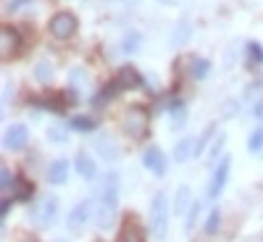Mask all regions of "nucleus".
<instances>
[{
	"instance_id": "obj_1",
	"label": "nucleus",
	"mask_w": 263,
	"mask_h": 242,
	"mask_svg": "<svg viewBox=\"0 0 263 242\" xmlns=\"http://www.w3.org/2000/svg\"><path fill=\"white\" fill-rule=\"evenodd\" d=\"M116 208H119V177L111 171L103 179L98 208H95V221L100 229H111L116 224Z\"/></svg>"
},
{
	"instance_id": "obj_2",
	"label": "nucleus",
	"mask_w": 263,
	"mask_h": 242,
	"mask_svg": "<svg viewBox=\"0 0 263 242\" xmlns=\"http://www.w3.org/2000/svg\"><path fill=\"white\" fill-rule=\"evenodd\" d=\"M150 232L156 239H163L168 232V200L163 192L153 195V203H150Z\"/></svg>"
},
{
	"instance_id": "obj_3",
	"label": "nucleus",
	"mask_w": 263,
	"mask_h": 242,
	"mask_svg": "<svg viewBox=\"0 0 263 242\" xmlns=\"http://www.w3.org/2000/svg\"><path fill=\"white\" fill-rule=\"evenodd\" d=\"M147 124H150V116L142 105H132L124 114V132L132 140H142L147 135Z\"/></svg>"
},
{
	"instance_id": "obj_4",
	"label": "nucleus",
	"mask_w": 263,
	"mask_h": 242,
	"mask_svg": "<svg viewBox=\"0 0 263 242\" xmlns=\"http://www.w3.org/2000/svg\"><path fill=\"white\" fill-rule=\"evenodd\" d=\"M32 218H34V224H37L40 229H50V227L55 224V218H58V197H55V195H45V197L37 203Z\"/></svg>"
},
{
	"instance_id": "obj_5",
	"label": "nucleus",
	"mask_w": 263,
	"mask_h": 242,
	"mask_svg": "<svg viewBox=\"0 0 263 242\" xmlns=\"http://www.w3.org/2000/svg\"><path fill=\"white\" fill-rule=\"evenodd\" d=\"M77 16L74 13H69V11H58L53 18H50V34L55 37V40H69V37H74V32H77Z\"/></svg>"
},
{
	"instance_id": "obj_6",
	"label": "nucleus",
	"mask_w": 263,
	"mask_h": 242,
	"mask_svg": "<svg viewBox=\"0 0 263 242\" xmlns=\"http://www.w3.org/2000/svg\"><path fill=\"white\" fill-rule=\"evenodd\" d=\"M229 169H232V158L224 156L221 161L216 163L213 177L208 182V197H218V195H221V190L227 187V179H229Z\"/></svg>"
},
{
	"instance_id": "obj_7",
	"label": "nucleus",
	"mask_w": 263,
	"mask_h": 242,
	"mask_svg": "<svg viewBox=\"0 0 263 242\" xmlns=\"http://www.w3.org/2000/svg\"><path fill=\"white\" fill-rule=\"evenodd\" d=\"M18 48H21V34H18V29H13V27L6 24L3 29H0V55L8 61L11 55H16Z\"/></svg>"
},
{
	"instance_id": "obj_8",
	"label": "nucleus",
	"mask_w": 263,
	"mask_h": 242,
	"mask_svg": "<svg viewBox=\"0 0 263 242\" xmlns=\"http://www.w3.org/2000/svg\"><path fill=\"white\" fill-rule=\"evenodd\" d=\"M27 142H29V129L24 124H13L3 137L6 150H21V147H27Z\"/></svg>"
},
{
	"instance_id": "obj_9",
	"label": "nucleus",
	"mask_w": 263,
	"mask_h": 242,
	"mask_svg": "<svg viewBox=\"0 0 263 242\" xmlns=\"http://www.w3.org/2000/svg\"><path fill=\"white\" fill-rule=\"evenodd\" d=\"M142 163L156 174V177H163V174H166V156H163L161 147H147L142 153Z\"/></svg>"
},
{
	"instance_id": "obj_10",
	"label": "nucleus",
	"mask_w": 263,
	"mask_h": 242,
	"mask_svg": "<svg viewBox=\"0 0 263 242\" xmlns=\"http://www.w3.org/2000/svg\"><path fill=\"white\" fill-rule=\"evenodd\" d=\"M90 213H92V200H82V203L69 213V229H71V232H79V229L87 224Z\"/></svg>"
},
{
	"instance_id": "obj_11",
	"label": "nucleus",
	"mask_w": 263,
	"mask_h": 242,
	"mask_svg": "<svg viewBox=\"0 0 263 242\" xmlns=\"http://www.w3.org/2000/svg\"><path fill=\"white\" fill-rule=\"evenodd\" d=\"M116 82H119L121 90H137V87H142V77H140V71H137V69H132V66H121Z\"/></svg>"
},
{
	"instance_id": "obj_12",
	"label": "nucleus",
	"mask_w": 263,
	"mask_h": 242,
	"mask_svg": "<svg viewBox=\"0 0 263 242\" xmlns=\"http://www.w3.org/2000/svg\"><path fill=\"white\" fill-rule=\"evenodd\" d=\"M66 179H69V161H63V158L53 161L50 169H48V182L50 184H63Z\"/></svg>"
},
{
	"instance_id": "obj_13",
	"label": "nucleus",
	"mask_w": 263,
	"mask_h": 242,
	"mask_svg": "<svg viewBox=\"0 0 263 242\" xmlns=\"http://www.w3.org/2000/svg\"><path fill=\"white\" fill-rule=\"evenodd\" d=\"M119 90H121V87H119V82H108L105 87H103V90L92 98V105L95 108H103V105H108V103H111L116 95H119Z\"/></svg>"
},
{
	"instance_id": "obj_14",
	"label": "nucleus",
	"mask_w": 263,
	"mask_h": 242,
	"mask_svg": "<svg viewBox=\"0 0 263 242\" xmlns=\"http://www.w3.org/2000/svg\"><path fill=\"white\" fill-rule=\"evenodd\" d=\"M74 166H77V171H79L82 179H92V177H95V161L87 156V153H77Z\"/></svg>"
},
{
	"instance_id": "obj_15",
	"label": "nucleus",
	"mask_w": 263,
	"mask_h": 242,
	"mask_svg": "<svg viewBox=\"0 0 263 242\" xmlns=\"http://www.w3.org/2000/svg\"><path fill=\"white\" fill-rule=\"evenodd\" d=\"M192 153H197V145H195V140L192 137H184V140H179L177 142V147H174V161L177 163H184Z\"/></svg>"
},
{
	"instance_id": "obj_16",
	"label": "nucleus",
	"mask_w": 263,
	"mask_h": 242,
	"mask_svg": "<svg viewBox=\"0 0 263 242\" xmlns=\"http://www.w3.org/2000/svg\"><path fill=\"white\" fill-rule=\"evenodd\" d=\"M192 208V192H190V187H179L177 190V197H174V213H179V216H184V211H190Z\"/></svg>"
},
{
	"instance_id": "obj_17",
	"label": "nucleus",
	"mask_w": 263,
	"mask_h": 242,
	"mask_svg": "<svg viewBox=\"0 0 263 242\" xmlns=\"http://www.w3.org/2000/svg\"><path fill=\"white\" fill-rule=\"evenodd\" d=\"M168 108H171V126H174V129H182L184 121H187V108H184L179 100H174Z\"/></svg>"
},
{
	"instance_id": "obj_18",
	"label": "nucleus",
	"mask_w": 263,
	"mask_h": 242,
	"mask_svg": "<svg viewBox=\"0 0 263 242\" xmlns=\"http://www.w3.org/2000/svg\"><path fill=\"white\" fill-rule=\"evenodd\" d=\"M140 45H142V34H137V32H129V34L121 40V53L132 55V53H137V50H140Z\"/></svg>"
},
{
	"instance_id": "obj_19",
	"label": "nucleus",
	"mask_w": 263,
	"mask_h": 242,
	"mask_svg": "<svg viewBox=\"0 0 263 242\" xmlns=\"http://www.w3.org/2000/svg\"><path fill=\"white\" fill-rule=\"evenodd\" d=\"M13 192H16V200H29L34 190H32V182H29V179L16 177V182H13Z\"/></svg>"
},
{
	"instance_id": "obj_20",
	"label": "nucleus",
	"mask_w": 263,
	"mask_h": 242,
	"mask_svg": "<svg viewBox=\"0 0 263 242\" xmlns=\"http://www.w3.org/2000/svg\"><path fill=\"white\" fill-rule=\"evenodd\" d=\"M119 242H145V234L135 227V224H126L119 234Z\"/></svg>"
},
{
	"instance_id": "obj_21",
	"label": "nucleus",
	"mask_w": 263,
	"mask_h": 242,
	"mask_svg": "<svg viewBox=\"0 0 263 242\" xmlns=\"http://www.w3.org/2000/svg\"><path fill=\"white\" fill-rule=\"evenodd\" d=\"M95 147L100 150V156H103V158H108V161H114V158H116V147H114V142H111V137H108V135H103V137L98 140Z\"/></svg>"
},
{
	"instance_id": "obj_22",
	"label": "nucleus",
	"mask_w": 263,
	"mask_h": 242,
	"mask_svg": "<svg viewBox=\"0 0 263 242\" xmlns=\"http://www.w3.org/2000/svg\"><path fill=\"white\" fill-rule=\"evenodd\" d=\"M245 53H248V61H250L253 66H263V48L258 45L255 40H250V42H248Z\"/></svg>"
},
{
	"instance_id": "obj_23",
	"label": "nucleus",
	"mask_w": 263,
	"mask_h": 242,
	"mask_svg": "<svg viewBox=\"0 0 263 242\" xmlns=\"http://www.w3.org/2000/svg\"><path fill=\"white\" fill-rule=\"evenodd\" d=\"M208 74H211V61L195 58V61H192V77H195V79H205Z\"/></svg>"
},
{
	"instance_id": "obj_24",
	"label": "nucleus",
	"mask_w": 263,
	"mask_h": 242,
	"mask_svg": "<svg viewBox=\"0 0 263 242\" xmlns=\"http://www.w3.org/2000/svg\"><path fill=\"white\" fill-rule=\"evenodd\" d=\"M218 224H221V211L211 208V213H208V218H205V234H216V232H218Z\"/></svg>"
},
{
	"instance_id": "obj_25",
	"label": "nucleus",
	"mask_w": 263,
	"mask_h": 242,
	"mask_svg": "<svg viewBox=\"0 0 263 242\" xmlns=\"http://www.w3.org/2000/svg\"><path fill=\"white\" fill-rule=\"evenodd\" d=\"M71 129L74 132H92L95 129V121L90 116H74L71 119Z\"/></svg>"
},
{
	"instance_id": "obj_26",
	"label": "nucleus",
	"mask_w": 263,
	"mask_h": 242,
	"mask_svg": "<svg viewBox=\"0 0 263 242\" xmlns=\"http://www.w3.org/2000/svg\"><path fill=\"white\" fill-rule=\"evenodd\" d=\"M248 150H250V153H260V150H263V129H255V132H253V137H250V142H248Z\"/></svg>"
},
{
	"instance_id": "obj_27",
	"label": "nucleus",
	"mask_w": 263,
	"mask_h": 242,
	"mask_svg": "<svg viewBox=\"0 0 263 242\" xmlns=\"http://www.w3.org/2000/svg\"><path fill=\"white\" fill-rule=\"evenodd\" d=\"M69 79H71V87H82L87 84V71L84 69H71V74H69Z\"/></svg>"
},
{
	"instance_id": "obj_28",
	"label": "nucleus",
	"mask_w": 263,
	"mask_h": 242,
	"mask_svg": "<svg viewBox=\"0 0 263 242\" xmlns=\"http://www.w3.org/2000/svg\"><path fill=\"white\" fill-rule=\"evenodd\" d=\"M197 213H200V203H192V208L187 211V218H184V227H187V232H192V229H195Z\"/></svg>"
},
{
	"instance_id": "obj_29",
	"label": "nucleus",
	"mask_w": 263,
	"mask_h": 242,
	"mask_svg": "<svg viewBox=\"0 0 263 242\" xmlns=\"http://www.w3.org/2000/svg\"><path fill=\"white\" fill-rule=\"evenodd\" d=\"M34 74H37V79H40V82H48V79H50V74H53L50 63H48V61H40V63H37V69H34Z\"/></svg>"
},
{
	"instance_id": "obj_30",
	"label": "nucleus",
	"mask_w": 263,
	"mask_h": 242,
	"mask_svg": "<svg viewBox=\"0 0 263 242\" xmlns=\"http://www.w3.org/2000/svg\"><path fill=\"white\" fill-rule=\"evenodd\" d=\"M66 135H69V132H66L63 126H50V132H48V137L53 142H66Z\"/></svg>"
},
{
	"instance_id": "obj_31",
	"label": "nucleus",
	"mask_w": 263,
	"mask_h": 242,
	"mask_svg": "<svg viewBox=\"0 0 263 242\" xmlns=\"http://www.w3.org/2000/svg\"><path fill=\"white\" fill-rule=\"evenodd\" d=\"M13 187V179H11V171L3 166L0 169V190H11Z\"/></svg>"
},
{
	"instance_id": "obj_32",
	"label": "nucleus",
	"mask_w": 263,
	"mask_h": 242,
	"mask_svg": "<svg viewBox=\"0 0 263 242\" xmlns=\"http://www.w3.org/2000/svg\"><path fill=\"white\" fill-rule=\"evenodd\" d=\"M224 142H227V137H224V135H218V137H216V142H213V145H211V150H208V158H216Z\"/></svg>"
},
{
	"instance_id": "obj_33",
	"label": "nucleus",
	"mask_w": 263,
	"mask_h": 242,
	"mask_svg": "<svg viewBox=\"0 0 263 242\" xmlns=\"http://www.w3.org/2000/svg\"><path fill=\"white\" fill-rule=\"evenodd\" d=\"M11 206H13V200H11V197H3V203H0V216H8V211H11Z\"/></svg>"
},
{
	"instance_id": "obj_34",
	"label": "nucleus",
	"mask_w": 263,
	"mask_h": 242,
	"mask_svg": "<svg viewBox=\"0 0 263 242\" xmlns=\"http://www.w3.org/2000/svg\"><path fill=\"white\" fill-rule=\"evenodd\" d=\"M161 3H166V6H174V3H177V0H161Z\"/></svg>"
},
{
	"instance_id": "obj_35",
	"label": "nucleus",
	"mask_w": 263,
	"mask_h": 242,
	"mask_svg": "<svg viewBox=\"0 0 263 242\" xmlns=\"http://www.w3.org/2000/svg\"><path fill=\"white\" fill-rule=\"evenodd\" d=\"M55 242H66V239H55Z\"/></svg>"
}]
</instances>
